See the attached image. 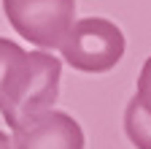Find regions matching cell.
Segmentation results:
<instances>
[{
    "instance_id": "cell-3",
    "label": "cell",
    "mask_w": 151,
    "mask_h": 149,
    "mask_svg": "<svg viewBox=\"0 0 151 149\" xmlns=\"http://www.w3.org/2000/svg\"><path fill=\"white\" fill-rule=\"evenodd\" d=\"M8 25L38 49H60L76 22V0H3Z\"/></svg>"
},
{
    "instance_id": "cell-8",
    "label": "cell",
    "mask_w": 151,
    "mask_h": 149,
    "mask_svg": "<svg viewBox=\"0 0 151 149\" xmlns=\"http://www.w3.org/2000/svg\"><path fill=\"white\" fill-rule=\"evenodd\" d=\"M0 149H14V146H11V136L3 133V130H0Z\"/></svg>"
},
{
    "instance_id": "cell-6",
    "label": "cell",
    "mask_w": 151,
    "mask_h": 149,
    "mask_svg": "<svg viewBox=\"0 0 151 149\" xmlns=\"http://www.w3.org/2000/svg\"><path fill=\"white\" fill-rule=\"evenodd\" d=\"M24 57H27V52L19 44H14L8 38H0V108H3V103L8 98V89L16 79L19 68H22Z\"/></svg>"
},
{
    "instance_id": "cell-4",
    "label": "cell",
    "mask_w": 151,
    "mask_h": 149,
    "mask_svg": "<svg viewBox=\"0 0 151 149\" xmlns=\"http://www.w3.org/2000/svg\"><path fill=\"white\" fill-rule=\"evenodd\" d=\"M14 149H84V130L70 114L49 108L11 130Z\"/></svg>"
},
{
    "instance_id": "cell-1",
    "label": "cell",
    "mask_w": 151,
    "mask_h": 149,
    "mask_svg": "<svg viewBox=\"0 0 151 149\" xmlns=\"http://www.w3.org/2000/svg\"><path fill=\"white\" fill-rule=\"evenodd\" d=\"M60 79H62V60L51 52H27V57L19 68L16 79L8 89V98L0 108L3 119L11 130L27 125L38 114L54 108L60 95Z\"/></svg>"
},
{
    "instance_id": "cell-2",
    "label": "cell",
    "mask_w": 151,
    "mask_h": 149,
    "mask_svg": "<svg viewBox=\"0 0 151 149\" xmlns=\"http://www.w3.org/2000/svg\"><path fill=\"white\" fill-rule=\"evenodd\" d=\"M124 33L116 22L103 16L76 19L60 44L62 60L78 73H108L124 57Z\"/></svg>"
},
{
    "instance_id": "cell-5",
    "label": "cell",
    "mask_w": 151,
    "mask_h": 149,
    "mask_svg": "<svg viewBox=\"0 0 151 149\" xmlns=\"http://www.w3.org/2000/svg\"><path fill=\"white\" fill-rule=\"evenodd\" d=\"M124 133L135 149H151V111H146L135 98L124 108Z\"/></svg>"
},
{
    "instance_id": "cell-7",
    "label": "cell",
    "mask_w": 151,
    "mask_h": 149,
    "mask_svg": "<svg viewBox=\"0 0 151 149\" xmlns=\"http://www.w3.org/2000/svg\"><path fill=\"white\" fill-rule=\"evenodd\" d=\"M135 100L146 108V111H151V57L143 63V68H140V76H138V92H135Z\"/></svg>"
}]
</instances>
